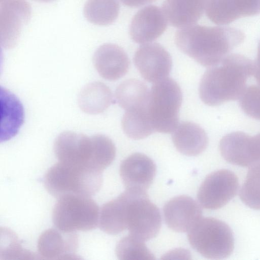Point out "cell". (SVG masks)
<instances>
[{"label":"cell","mask_w":260,"mask_h":260,"mask_svg":"<svg viewBox=\"0 0 260 260\" xmlns=\"http://www.w3.org/2000/svg\"><path fill=\"white\" fill-rule=\"evenodd\" d=\"M156 166L145 154L135 153L121 163L120 175L125 190L134 192L147 193L156 174Z\"/></svg>","instance_id":"7c38bea8"},{"label":"cell","mask_w":260,"mask_h":260,"mask_svg":"<svg viewBox=\"0 0 260 260\" xmlns=\"http://www.w3.org/2000/svg\"><path fill=\"white\" fill-rule=\"evenodd\" d=\"M239 180L232 171L222 169L208 175L201 185L198 192L200 205L208 210L220 209L236 195Z\"/></svg>","instance_id":"9c48e42d"},{"label":"cell","mask_w":260,"mask_h":260,"mask_svg":"<svg viewBox=\"0 0 260 260\" xmlns=\"http://www.w3.org/2000/svg\"><path fill=\"white\" fill-rule=\"evenodd\" d=\"M129 197V192L125 190L116 198L103 205L99 226L103 232L114 235L126 229V208Z\"/></svg>","instance_id":"ffe728a7"},{"label":"cell","mask_w":260,"mask_h":260,"mask_svg":"<svg viewBox=\"0 0 260 260\" xmlns=\"http://www.w3.org/2000/svg\"><path fill=\"white\" fill-rule=\"evenodd\" d=\"M173 144L180 153L197 156L207 148L208 138L205 131L198 124L190 121L179 123L173 132Z\"/></svg>","instance_id":"ac0fdd59"},{"label":"cell","mask_w":260,"mask_h":260,"mask_svg":"<svg viewBox=\"0 0 260 260\" xmlns=\"http://www.w3.org/2000/svg\"><path fill=\"white\" fill-rule=\"evenodd\" d=\"M149 89L143 82L129 79L121 82L115 91V98L119 105L125 111L145 107L147 106Z\"/></svg>","instance_id":"7402d4cb"},{"label":"cell","mask_w":260,"mask_h":260,"mask_svg":"<svg viewBox=\"0 0 260 260\" xmlns=\"http://www.w3.org/2000/svg\"><path fill=\"white\" fill-rule=\"evenodd\" d=\"M54 151L59 162L103 172L96 157L93 136L89 137L80 133L64 132L56 139Z\"/></svg>","instance_id":"ba28073f"},{"label":"cell","mask_w":260,"mask_h":260,"mask_svg":"<svg viewBox=\"0 0 260 260\" xmlns=\"http://www.w3.org/2000/svg\"><path fill=\"white\" fill-rule=\"evenodd\" d=\"M239 196L249 207L260 210V162L250 167Z\"/></svg>","instance_id":"484cf974"},{"label":"cell","mask_w":260,"mask_h":260,"mask_svg":"<svg viewBox=\"0 0 260 260\" xmlns=\"http://www.w3.org/2000/svg\"><path fill=\"white\" fill-rule=\"evenodd\" d=\"M168 23L162 9L149 5L139 10L133 17L129 35L136 43H151L164 32Z\"/></svg>","instance_id":"4fadbf2b"},{"label":"cell","mask_w":260,"mask_h":260,"mask_svg":"<svg viewBox=\"0 0 260 260\" xmlns=\"http://www.w3.org/2000/svg\"><path fill=\"white\" fill-rule=\"evenodd\" d=\"M31 14V7L25 0L1 1L0 44L3 48L11 49L17 44Z\"/></svg>","instance_id":"30bf717a"},{"label":"cell","mask_w":260,"mask_h":260,"mask_svg":"<svg viewBox=\"0 0 260 260\" xmlns=\"http://www.w3.org/2000/svg\"><path fill=\"white\" fill-rule=\"evenodd\" d=\"M134 64L147 82L155 83L168 77L172 66L167 50L157 43L142 44L134 56Z\"/></svg>","instance_id":"8fae6325"},{"label":"cell","mask_w":260,"mask_h":260,"mask_svg":"<svg viewBox=\"0 0 260 260\" xmlns=\"http://www.w3.org/2000/svg\"><path fill=\"white\" fill-rule=\"evenodd\" d=\"M191 247L208 259L229 257L234 249L232 230L223 221L213 217L202 218L188 232Z\"/></svg>","instance_id":"5b68a950"},{"label":"cell","mask_w":260,"mask_h":260,"mask_svg":"<svg viewBox=\"0 0 260 260\" xmlns=\"http://www.w3.org/2000/svg\"><path fill=\"white\" fill-rule=\"evenodd\" d=\"M39 2L48 3L53 1L54 0H34Z\"/></svg>","instance_id":"4dcf8cb0"},{"label":"cell","mask_w":260,"mask_h":260,"mask_svg":"<svg viewBox=\"0 0 260 260\" xmlns=\"http://www.w3.org/2000/svg\"><path fill=\"white\" fill-rule=\"evenodd\" d=\"M77 245L76 234L50 229L40 235L37 247L39 253L44 258L72 259H78L74 254Z\"/></svg>","instance_id":"2e32d148"},{"label":"cell","mask_w":260,"mask_h":260,"mask_svg":"<svg viewBox=\"0 0 260 260\" xmlns=\"http://www.w3.org/2000/svg\"><path fill=\"white\" fill-rule=\"evenodd\" d=\"M253 63L240 54L226 56L219 64L209 67L199 85L201 100L210 106L240 99L248 79L253 75Z\"/></svg>","instance_id":"6da1fadb"},{"label":"cell","mask_w":260,"mask_h":260,"mask_svg":"<svg viewBox=\"0 0 260 260\" xmlns=\"http://www.w3.org/2000/svg\"><path fill=\"white\" fill-rule=\"evenodd\" d=\"M93 62L96 71L103 78L115 81L128 72L130 61L126 53L117 45L107 43L95 52Z\"/></svg>","instance_id":"9a60e30c"},{"label":"cell","mask_w":260,"mask_h":260,"mask_svg":"<svg viewBox=\"0 0 260 260\" xmlns=\"http://www.w3.org/2000/svg\"><path fill=\"white\" fill-rule=\"evenodd\" d=\"M222 28L195 24L178 30L175 42L198 63L211 67L219 64L241 41L240 37H227Z\"/></svg>","instance_id":"7a4b0ae2"},{"label":"cell","mask_w":260,"mask_h":260,"mask_svg":"<svg viewBox=\"0 0 260 260\" xmlns=\"http://www.w3.org/2000/svg\"><path fill=\"white\" fill-rule=\"evenodd\" d=\"M167 226L176 232H188L201 218L200 205L187 196H179L169 200L163 209Z\"/></svg>","instance_id":"5bb4252c"},{"label":"cell","mask_w":260,"mask_h":260,"mask_svg":"<svg viewBox=\"0 0 260 260\" xmlns=\"http://www.w3.org/2000/svg\"><path fill=\"white\" fill-rule=\"evenodd\" d=\"M125 6L128 7H139L147 4H151L157 0H120Z\"/></svg>","instance_id":"f1b7e54d"},{"label":"cell","mask_w":260,"mask_h":260,"mask_svg":"<svg viewBox=\"0 0 260 260\" xmlns=\"http://www.w3.org/2000/svg\"><path fill=\"white\" fill-rule=\"evenodd\" d=\"M257 84L260 86V43L258 48L256 59L253 63V75Z\"/></svg>","instance_id":"f546056e"},{"label":"cell","mask_w":260,"mask_h":260,"mask_svg":"<svg viewBox=\"0 0 260 260\" xmlns=\"http://www.w3.org/2000/svg\"><path fill=\"white\" fill-rule=\"evenodd\" d=\"M1 141L9 140L18 132L23 123L24 113L21 103L17 97L1 87Z\"/></svg>","instance_id":"d6986e66"},{"label":"cell","mask_w":260,"mask_h":260,"mask_svg":"<svg viewBox=\"0 0 260 260\" xmlns=\"http://www.w3.org/2000/svg\"><path fill=\"white\" fill-rule=\"evenodd\" d=\"M241 139L248 163L252 166L260 162V133L251 136L242 132Z\"/></svg>","instance_id":"83f0119b"},{"label":"cell","mask_w":260,"mask_h":260,"mask_svg":"<svg viewBox=\"0 0 260 260\" xmlns=\"http://www.w3.org/2000/svg\"><path fill=\"white\" fill-rule=\"evenodd\" d=\"M121 126L125 134L135 140L145 138L155 132L149 117L147 106L125 111Z\"/></svg>","instance_id":"603a6c76"},{"label":"cell","mask_w":260,"mask_h":260,"mask_svg":"<svg viewBox=\"0 0 260 260\" xmlns=\"http://www.w3.org/2000/svg\"><path fill=\"white\" fill-rule=\"evenodd\" d=\"M119 9L118 0H87L83 12L85 18L90 23L105 26L116 20Z\"/></svg>","instance_id":"cb8c5ba5"},{"label":"cell","mask_w":260,"mask_h":260,"mask_svg":"<svg viewBox=\"0 0 260 260\" xmlns=\"http://www.w3.org/2000/svg\"><path fill=\"white\" fill-rule=\"evenodd\" d=\"M128 191L130 197L126 208V229L131 235L144 241L155 237L161 225L159 209L149 199L147 193Z\"/></svg>","instance_id":"52a82bcc"},{"label":"cell","mask_w":260,"mask_h":260,"mask_svg":"<svg viewBox=\"0 0 260 260\" xmlns=\"http://www.w3.org/2000/svg\"><path fill=\"white\" fill-rule=\"evenodd\" d=\"M99 217V208L90 197L68 194L59 198L54 205L52 220L59 230L72 233L95 229Z\"/></svg>","instance_id":"8992f818"},{"label":"cell","mask_w":260,"mask_h":260,"mask_svg":"<svg viewBox=\"0 0 260 260\" xmlns=\"http://www.w3.org/2000/svg\"><path fill=\"white\" fill-rule=\"evenodd\" d=\"M208 0H165L161 9L171 26L183 28L196 23L201 18Z\"/></svg>","instance_id":"e0dca14e"},{"label":"cell","mask_w":260,"mask_h":260,"mask_svg":"<svg viewBox=\"0 0 260 260\" xmlns=\"http://www.w3.org/2000/svg\"><path fill=\"white\" fill-rule=\"evenodd\" d=\"M3 1V0H1V1Z\"/></svg>","instance_id":"1f68e13d"},{"label":"cell","mask_w":260,"mask_h":260,"mask_svg":"<svg viewBox=\"0 0 260 260\" xmlns=\"http://www.w3.org/2000/svg\"><path fill=\"white\" fill-rule=\"evenodd\" d=\"M115 252L121 260H153L155 258L147 248L144 241L129 234L122 238L117 243Z\"/></svg>","instance_id":"d4e9b609"},{"label":"cell","mask_w":260,"mask_h":260,"mask_svg":"<svg viewBox=\"0 0 260 260\" xmlns=\"http://www.w3.org/2000/svg\"><path fill=\"white\" fill-rule=\"evenodd\" d=\"M44 181L48 191L56 198L68 194L90 197L101 187L102 173L58 161L47 171Z\"/></svg>","instance_id":"3957f363"},{"label":"cell","mask_w":260,"mask_h":260,"mask_svg":"<svg viewBox=\"0 0 260 260\" xmlns=\"http://www.w3.org/2000/svg\"><path fill=\"white\" fill-rule=\"evenodd\" d=\"M112 102V94L108 86L101 82L86 85L78 96V104L84 112L97 114L106 110Z\"/></svg>","instance_id":"44dd1931"},{"label":"cell","mask_w":260,"mask_h":260,"mask_svg":"<svg viewBox=\"0 0 260 260\" xmlns=\"http://www.w3.org/2000/svg\"><path fill=\"white\" fill-rule=\"evenodd\" d=\"M182 94L178 84L167 77L153 84L147 110L154 132L172 133L178 125Z\"/></svg>","instance_id":"277c9868"},{"label":"cell","mask_w":260,"mask_h":260,"mask_svg":"<svg viewBox=\"0 0 260 260\" xmlns=\"http://www.w3.org/2000/svg\"><path fill=\"white\" fill-rule=\"evenodd\" d=\"M243 111L249 116L260 121V86L251 85L247 87L239 99Z\"/></svg>","instance_id":"4316f807"}]
</instances>
